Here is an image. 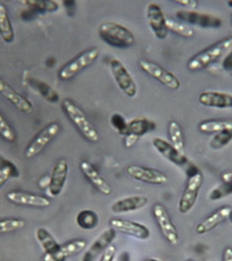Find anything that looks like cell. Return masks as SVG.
Returning a JSON list of instances; mask_svg holds the SVG:
<instances>
[{
    "instance_id": "cell-22",
    "label": "cell",
    "mask_w": 232,
    "mask_h": 261,
    "mask_svg": "<svg viewBox=\"0 0 232 261\" xmlns=\"http://www.w3.org/2000/svg\"><path fill=\"white\" fill-rule=\"evenodd\" d=\"M87 247L83 240H75L62 245L55 254L44 256V261H66L67 258L82 252Z\"/></svg>"
},
{
    "instance_id": "cell-45",
    "label": "cell",
    "mask_w": 232,
    "mask_h": 261,
    "mask_svg": "<svg viewBox=\"0 0 232 261\" xmlns=\"http://www.w3.org/2000/svg\"><path fill=\"white\" fill-rule=\"evenodd\" d=\"M185 261H193L192 260H185Z\"/></svg>"
},
{
    "instance_id": "cell-33",
    "label": "cell",
    "mask_w": 232,
    "mask_h": 261,
    "mask_svg": "<svg viewBox=\"0 0 232 261\" xmlns=\"http://www.w3.org/2000/svg\"><path fill=\"white\" fill-rule=\"evenodd\" d=\"M30 7L44 12H55L59 9V4L54 1H24Z\"/></svg>"
},
{
    "instance_id": "cell-19",
    "label": "cell",
    "mask_w": 232,
    "mask_h": 261,
    "mask_svg": "<svg viewBox=\"0 0 232 261\" xmlns=\"http://www.w3.org/2000/svg\"><path fill=\"white\" fill-rule=\"evenodd\" d=\"M201 105L217 108H232V94L217 91H206L199 94Z\"/></svg>"
},
{
    "instance_id": "cell-26",
    "label": "cell",
    "mask_w": 232,
    "mask_h": 261,
    "mask_svg": "<svg viewBox=\"0 0 232 261\" xmlns=\"http://www.w3.org/2000/svg\"><path fill=\"white\" fill-rule=\"evenodd\" d=\"M199 130L205 134L227 132L232 134V120H208L198 124Z\"/></svg>"
},
{
    "instance_id": "cell-6",
    "label": "cell",
    "mask_w": 232,
    "mask_h": 261,
    "mask_svg": "<svg viewBox=\"0 0 232 261\" xmlns=\"http://www.w3.org/2000/svg\"><path fill=\"white\" fill-rule=\"evenodd\" d=\"M139 66L147 74L150 75L171 90H177L181 87V83L176 75L152 61L140 60Z\"/></svg>"
},
{
    "instance_id": "cell-17",
    "label": "cell",
    "mask_w": 232,
    "mask_h": 261,
    "mask_svg": "<svg viewBox=\"0 0 232 261\" xmlns=\"http://www.w3.org/2000/svg\"><path fill=\"white\" fill-rule=\"evenodd\" d=\"M0 94L20 111L30 114L34 110V107L28 100L16 92L2 79H0Z\"/></svg>"
},
{
    "instance_id": "cell-25",
    "label": "cell",
    "mask_w": 232,
    "mask_h": 261,
    "mask_svg": "<svg viewBox=\"0 0 232 261\" xmlns=\"http://www.w3.org/2000/svg\"><path fill=\"white\" fill-rule=\"evenodd\" d=\"M35 236L44 250L45 256L54 254L60 248L61 245L57 243L52 234L45 228H37L35 232Z\"/></svg>"
},
{
    "instance_id": "cell-9",
    "label": "cell",
    "mask_w": 232,
    "mask_h": 261,
    "mask_svg": "<svg viewBox=\"0 0 232 261\" xmlns=\"http://www.w3.org/2000/svg\"><path fill=\"white\" fill-rule=\"evenodd\" d=\"M153 214L165 239L170 244H178L179 236L166 208L161 204H156L153 207Z\"/></svg>"
},
{
    "instance_id": "cell-34",
    "label": "cell",
    "mask_w": 232,
    "mask_h": 261,
    "mask_svg": "<svg viewBox=\"0 0 232 261\" xmlns=\"http://www.w3.org/2000/svg\"><path fill=\"white\" fill-rule=\"evenodd\" d=\"M0 136L8 142H13L16 140V135L13 129L1 113H0Z\"/></svg>"
},
{
    "instance_id": "cell-30",
    "label": "cell",
    "mask_w": 232,
    "mask_h": 261,
    "mask_svg": "<svg viewBox=\"0 0 232 261\" xmlns=\"http://www.w3.org/2000/svg\"><path fill=\"white\" fill-rule=\"evenodd\" d=\"M166 26L168 31H170L183 38H191L194 35L193 29L189 28L183 22L177 21L173 18H166Z\"/></svg>"
},
{
    "instance_id": "cell-16",
    "label": "cell",
    "mask_w": 232,
    "mask_h": 261,
    "mask_svg": "<svg viewBox=\"0 0 232 261\" xmlns=\"http://www.w3.org/2000/svg\"><path fill=\"white\" fill-rule=\"evenodd\" d=\"M116 237V230L113 228H107L93 243L85 251L81 261H94L101 253H103L113 242Z\"/></svg>"
},
{
    "instance_id": "cell-2",
    "label": "cell",
    "mask_w": 232,
    "mask_h": 261,
    "mask_svg": "<svg viewBox=\"0 0 232 261\" xmlns=\"http://www.w3.org/2000/svg\"><path fill=\"white\" fill-rule=\"evenodd\" d=\"M98 34L104 42L116 48H128L135 40L133 34L127 28L115 22H105L100 24Z\"/></svg>"
},
{
    "instance_id": "cell-41",
    "label": "cell",
    "mask_w": 232,
    "mask_h": 261,
    "mask_svg": "<svg viewBox=\"0 0 232 261\" xmlns=\"http://www.w3.org/2000/svg\"><path fill=\"white\" fill-rule=\"evenodd\" d=\"M228 55H227V57H226V59L223 61V65L224 68L231 71L232 70V50L231 53H229V54Z\"/></svg>"
},
{
    "instance_id": "cell-37",
    "label": "cell",
    "mask_w": 232,
    "mask_h": 261,
    "mask_svg": "<svg viewBox=\"0 0 232 261\" xmlns=\"http://www.w3.org/2000/svg\"><path fill=\"white\" fill-rule=\"evenodd\" d=\"M117 249L115 245L111 244L103 253L100 257L99 261H113L115 259Z\"/></svg>"
},
{
    "instance_id": "cell-42",
    "label": "cell",
    "mask_w": 232,
    "mask_h": 261,
    "mask_svg": "<svg viewBox=\"0 0 232 261\" xmlns=\"http://www.w3.org/2000/svg\"><path fill=\"white\" fill-rule=\"evenodd\" d=\"M222 261H232V248L227 247L224 250Z\"/></svg>"
},
{
    "instance_id": "cell-29",
    "label": "cell",
    "mask_w": 232,
    "mask_h": 261,
    "mask_svg": "<svg viewBox=\"0 0 232 261\" xmlns=\"http://www.w3.org/2000/svg\"><path fill=\"white\" fill-rule=\"evenodd\" d=\"M168 134L171 144L181 154H185V143L182 130L178 122L172 120L168 125Z\"/></svg>"
},
{
    "instance_id": "cell-35",
    "label": "cell",
    "mask_w": 232,
    "mask_h": 261,
    "mask_svg": "<svg viewBox=\"0 0 232 261\" xmlns=\"http://www.w3.org/2000/svg\"><path fill=\"white\" fill-rule=\"evenodd\" d=\"M232 140L231 133H218L213 137L211 141V145L213 148H219L223 147Z\"/></svg>"
},
{
    "instance_id": "cell-8",
    "label": "cell",
    "mask_w": 232,
    "mask_h": 261,
    "mask_svg": "<svg viewBox=\"0 0 232 261\" xmlns=\"http://www.w3.org/2000/svg\"><path fill=\"white\" fill-rule=\"evenodd\" d=\"M60 130L59 124L51 123L39 133L38 136L30 143L24 152V156L27 159L34 158L40 154L47 145L57 136Z\"/></svg>"
},
{
    "instance_id": "cell-27",
    "label": "cell",
    "mask_w": 232,
    "mask_h": 261,
    "mask_svg": "<svg viewBox=\"0 0 232 261\" xmlns=\"http://www.w3.org/2000/svg\"><path fill=\"white\" fill-rule=\"evenodd\" d=\"M77 225L81 229L93 230L99 224V218L96 212L92 210H83L77 214L75 218Z\"/></svg>"
},
{
    "instance_id": "cell-23",
    "label": "cell",
    "mask_w": 232,
    "mask_h": 261,
    "mask_svg": "<svg viewBox=\"0 0 232 261\" xmlns=\"http://www.w3.org/2000/svg\"><path fill=\"white\" fill-rule=\"evenodd\" d=\"M153 146L160 154L165 158L178 165H185L187 163L185 154L179 152L172 144L161 138H154L152 141Z\"/></svg>"
},
{
    "instance_id": "cell-13",
    "label": "cell",
    "mask_w": 232,
    "mask_h": 261,
    "mask_svg": "<svg viewBox=\"0 0 232 261\" xmlns=\"http://www.w3.org/2000/svg\"><path fill=\"white\" fill-rule=\"evenodd\" d=\"M126 172L132 178L151 185H163L168 179V177L161 171L139 165H130L126 169Z\"/></svg>"
},
{
    "instance_id": "cell-15",
    "label": "cell",
    "mask_w": 232,
    "mask_h": 261,
    "mask_svg": "<svg viewBox=\"0 0 232 261\" xmlns=\"http://www.w3.org/2000/svg\"><path fill=\"white\" fill-rule=\"evenodd\" d=\"M69 165L65 159H61L53 167L48 187V195L56 197L63 191L68 176Z\"/></svg>"
},
{
    "instance_id": "cell-4",
    "label": "cell",
    "mask_w": 232,
    "mask_h": 261,
    "mask_svg": "<svg viewBox=\"0 0 232 261\" xmlns=\"http://www.w3.org/2000/svg\"><path fill=\"white\" fill-rule=\"evenodd\" d=\"M99 55V50L97 48L91 49L81 53L61 69L59 73V77L62 81L73 79L85 67L95 62Z\"/></svg>"
},
{
    "instance_id": "cell-1",
    "label": "cell",
    "mask_w": 232,
    "mask_h": 261,
    "mask_svg": "<svg viewBox=\"0 0 232 261\" xmlns=\"http://www.w3.org/2000/svg\"><path fill=\"white\" fill-rule=\"evenodd\" d=\"M231 50L232 38L223 39L191 57L187 62V69L190 71L200 70Z\"/></svg>"
},
{
    "instance_id": "cell-12",
    "label": "cell",
    "mask_w": 232,
    "mask_h": 261,
    "mask_svg": "<svg viewBox=\"0 0 232 261\" xmlns=\"http://www.w3.org/2000/svg\"><path fill=\"white\" fill-rule=\"evenodd\" d=\"M155 128V123L146 117L134 118L128 123V133L124 140V145L126 148H131L140 137L152 132Z\"/></svg>"
},
{
    "instance_id": "cell-3",
    "label": "cell",
    "mask_w": 232,
    "mask_h": 261,
    "mask_svg": "<svg viewBox=\"0 0 232 261\" xmlns=\"http://www.w3.org/2000/svg\"><path fill=\"white\" fill-rule=\"evenodd\" d=\"M62 107L67 117L86 140L91 142L99 140V133L80 108L69 99L63 100Z\"/></svg>"
},
{
    "instance_id": "cell-14",
    "label": "cell",
    "mask_w": 232,
    "mask_h": 261,
    "mask_svg": "<svg viewBox=\"0 0 232 261\" xmlns=\"http://www.w3.org/2000/svg\"><path fill=\"white\" fill-rule=\"evenodd\" d=\"M111 227L122 233L138 240H146L150 237V230L146 226L131 220L113 218L110 220Z\"/></svg>"
},
{
    "instance_id": "cell-28",
    "label": "cell",
    "mask_w": 232,
    "mask_h": 261,
    "mask_svg": "<svg viewBox=\"0 0 232 261\" xmlns=\"http://www.w3.org/2000/svg\"><path fill=\"white\" fill-rule=\"evenodd\" d=\"M0 35L6 42L10 43L14 40V34L11 21L6 6L2 4H0Z\"/></svg>"
},
{
    "instance_id": "cell-11",
    "label": "cell",
    "mask_w": 232,
    "mask_h": 261,
    "mask_svg": "<svg viewBox=\"0 0 232 261\" xmlns=\"http://www.w3.org/2000/svg\"><path fill=\"white\" fill-rule=\"evenodd\" d=\"M147 18L151 30L157 38L163 40L168 35L166 17L159 4L152 2L147 7Z\"/></svg>"
},
{
    "instance_id": "cell-21",
    "label": "cell",
    "mask_w": 232,
    "mask_h": 261,
    "mask_svg": "<svg viewBox=\"0 0 232 261\" xmlns=\"http://www.w3.org/2000/svg\"><path fill=\"white\" fill-rule=\"evenodd\" d=\"M148 203V199L146 196H128L114 201L111 204V210L116 214L127 213L141 209Z\"/></svg>"
},
{
    "instance_id": "cell-18",
    "label": "cell",
    "mask_w": 232,
    "mask_h": 261,
    "mask_svg": "<svg viewBox=\"0 0 232 261\" xmlns=\"http://www.w3.org/2000/svg\"><path fill=\"white\" fill-rule=\"evenodd\" d=\"M6 198L8 201L14 204L32 206V207H46L50 206L51 204L48 198L20 191L9 192L6 195Z\"/></svg>"
},
{
    "instance_id": "cell-5",
    "label": "cell",
    "mask_w": 232,
    "mask_h": 261,
    "mask_svg": "<svg viewBox=\"0 0 232 261\" xmlns=\"http://www.w3.org/2000/svg\"><path fill=\"white\" fill-rule=\"evenodd\" d=\"M202 184L203 176L201 173H195L189 177L179 202L178 210L181 214L189 213L192 210L196 203Z\"/></svg>"
},
{
    "instance_id": "cell-20",
    "label": "cell",
    "mask_w": 232,
    "mask_h": 261,
    "mask_svg": "<svg viewBox=\"0 0 232 261\" xmlns=\"http://www.w3.org/2000/svg\"><path fill=\"white\" fill-rule=\"evenodd\" d=\"M231 213L232 209L229 206H224L219 208L197 224L195 227V232L198 234H204L211 231L216 226L230 218Z\"/></svg>"
},
{
    "instance_id": "cell-24",
    "label": "cell",
    "mask_w": 232,
    "mask_h": 261,
    "mask_svg": "<svg viewBox=\"0 0 232 261\" xmlns=\"http://www.w3.org/2000/svg\"><path fill=\"white\" fill-rule=\"evenodd\" d=\"M80 169L85 176L102 194L109 195L111 193V189L109 184L101 176L99 171L91 163L85 161H82L80 163Z\"/></svg>"
},
{
    "instance_id": "cell-10",
    "label": "cell",
    "mask_w": 232,
    "mask_h": 261,
    "mask_svg": "<svg viewBox=\"0 0 232 261\" xmlns=\"http://www.w3.org/2000/svg\"><path fill=\"white\" fill-rule=\"evenodd\" d=\"M179 19L205 28H217L221 25L222 20L217 16L202 13L195 10H181L176 12Z\"/></svg>"
},
{
    "instance_id": "cell-7",
    "label": "cell",
    "mask_w": 232,
    "mask_h": 261,
    "mask_svg": "<svg viewBox=\"0 0 232 261\" xmlns=\"http://www.w3.org/2000/svg\"><path fill=\"white\" fill-rule=\"evenodd\" d=\"M110 68L120 89L128 97H134L137 93V87L133 77L123 63L119 59H111Z\"/></svg>"
},
{
    "instance_id": "cell-38",
    "label": "cell",
    "mask_w": 232,
    "mask_h": 261,
    "mask_svg": "<svg viewBox=\"0 0 232 261\" xmlns=\"http://www.w3.org/2000/svg\"><path fill=\"white\" fill-rule=\"evenodd\" d=\"M12 173V168L9 165H4L0 169V189L5 185Z\"/></svg>"
},
{
    "instance_id": "cell-40",
    "label": "cell",
    "mask_w": 232,
    "mask_h": 261,
    "mask_svg": "<svg viewBox=\"0 0 232 261\" xmlns=\"http://www.w3.org/2000/svg\"><path fill=\"white\" fill-rule=\"evenodd\" d=\"M221 179L223 183L226 184L232 189V171L223 173Z\"/></svg>"
},
{
    "instance_id": "cell-43",
    "label": "cell",
    "mask_w": 232,
    "mask_h": 261,
    "mask_svg": "<svg viewBox=\"0 0 232 261\" xmlns=\"http://www.w3.org/2000/svg\"><path fill=\"white\" fill-rule=\"evenodd\" d=\"M64 4L65 7L73 8L75 6V2L74 1H65Z\"/></svg>"
},
{
    "instance_id": "cell-32",
    "label": "cell",
    "mask_w": 232,
    "mask_h": 261,
    "mask_svg": "<svg viewBox=\"0 0 232 261\" xmlns=\"http://www.w3.org/2000/svg\"><path fill=\"white\" fill-rule=\"evenodd\" d=\"M110 123L118 134L124 135V136L127 134L128 123L122 114L118 113L112 114L110 118Z\"/></svg>"
},
{
    "instance_id": "cell-44",
    "label": "cell",
    "mask_w": 232,
    "mask_h": 261,
    "mask_svg": "<svg viewBox=\"0 0 232 261\" xmlns=\"http://www.w3.org/2000/svg\"><path fill=\"white\" fill-rule=\"evenodd\" d=\"M143 261H160L156 258H147L144 259Z\"/></svg>"
},
{
    "instance_id": "cell-39",
    "label": "cell",
    "mask_w": 232,
    "mask_h": 261,
    "mask_svg": "<svg viewBox=\"0 0 232 261\" xmlns=\"http://www.w3.org/2000/svg\"><path fill=\"white\" fill-rule=\"evenodd\" d=\"M175 2L179 4V5L190 8L191 10L195 9L198 6V2L195 1V0H178V1H175Z\"/></svg>"
},
{
    "instance_id": "cell-47",
    "label": "cell",
    "mask_w": 232,
    "mask_h": 261,
    "mask_svg": "<svg viewBox=\"0 0 232 261\" xmlns=\"http://www.w3.org/2000/svg\"><path fill=\"white\" fill-rule=\"evenodd\" d=\"M231 19H232V14H231Z\"/></svg>"
},
{
    "instance_id": "cell-46",
    "label": "cell",
    "mask_w": 232,
    "mask_h": 261,
    "mask_svg": "<svg viewBox=\"0 0 232 261\" xmlns=\"http://www.w3.org/2000/svg\"><path fill=\"white\" fill-rule=\"evenodd\" d=\"M231 75H232V70L231 71Z\"/></svg>"
},
{
    "instance_id": "cell-36",
    "label": "cell",
    "mask_w": 232,
    "mask_h": 261,
    "mask_svg": "<svg viewBox=\"0 0 232 261\" xmlns=\"http://www.w3.org/2000/svg\"><path fill=\"white\" fill-rule=\"evenodd\" d=\"M231 193V188L223 182V185H220L219 187L216 188L215 189L211 192L209 198L211 200H218Z\"/></svg>"
},
{
    "instance_id": "cell-31",
    "label": "cell",
    "mask_w": 232,
    "mask_h": 261,
    "mask_svg": "<svg viewBox=\"0 0 232 261\" xmlns=\"http://www.w3.org/2000/svg\"><path fill=\"white\" fill-rule=\"evenodd\" d=\"M25 226V222L18 218H9L0 220V234L15 231L21 229Z\"/></svg>"
}]
</instances>
